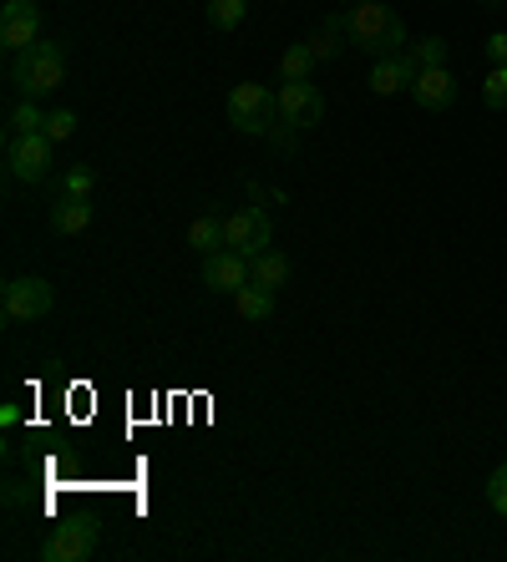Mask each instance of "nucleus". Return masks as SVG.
I'll return each mask as SVG.
<instances>
[{
  "label": "nucleus",
  "instance_id": "7ed1b4c3",
  "mask_svg": "<svg viewBox=\"0 0 507 562\" xmlns=\"http://www.w3.org/2000/svg\"><path fill=\"white\" fill-rule=\"evenodd\" d=\"M228 122H234V132H244V137H269L274 122H280V97L269 92L264 81H239V87L228 92Z\"/></svg>",
  "mask_w": 507,
  "mask_h": 562
},
{
  "label": "nucleus",
  "instance_id": "b1692460",
  "mask_svg": "<svg viewBox=\"0 0 507 562\" xmlns=\"http://www.w3.org/2000/svg\"><path fill=\"white\" fill-rule=\"evenodd\" d=\"M487 507H493L497 517L507 522V461L493 471V476H487Z\"/></svg>",
  "mask_w": 507,
  "mask_h": 562
},
{
  "label": "nucleus",
  "instance_id": "9b49d317",
  "mask_svg": "<svg viewBox=\"0 0 507 562\" xmlns=\"http://www.w3.org/2000/svg\"><path fill=\"white\" fill-rule=\"evenodd\" d=\"M203 284L214 289V294H239L249 284V259L234 249H218L203 259Z\"/></svg>",
  "mask_w": 507,
  "mask_h": 562
},
{
  "label": "nucleus",
  "instance_id": "39448f33",
  "mask_svg": "<svg viewBox=\"0 0 507 562\" xmlns=\"http://www.w3.org/2000/svg\"><path fill=\"white\" fill-rule=\"evenodd\" d=\"M56 304L52 284L36 274H21L5 284V294H0V314H5V325H31V319H46Z\"/></svg>",
  "mask_w": 507,
  "mask_h": 562
},
{
  "label": "nucleus",
  "instance_id": "4468645a",
  "mask_svg": "<svg viewBox=\"0 0 507 562\" xmlns=\"http://www.w3.org/2000/svg\"><path fill=\"white\" fill-rule=\"evenodd\" d=\"M346 46H350V36H346V15H325L320 31L309 36V52H315V61H320V66H330L335 56L346 52Z\"/></svg>",
  "mask_w": 507,
  "mask_h": 562
},
{
  "label": "nucleus",
  "instance_id": "a211bd4d",
  "mask_svg": "<svg viewBox=\"0 0 507 562\" xmlns=\"http://www.w3.org/2000/svg\"><path fill=\"white\" fill-rule=\"evenodd\" d=\"M315 52H309V41H294L290 52L280 56V81H309L315 77Z\"/></svg>",
  "mask_w": 507,
  "mask_h": 562
},
{
  "label": "nucleus",
  "instance_id": "dca6fc26",
  "mask_svg": "<svg viewBox=\"0 0 507 562\" xmlns=\"http://www.w3.org/2000/svg\"><path fill=\"white\" fill-rule=\"evenodd\" d=\"M188 249L199 254V259H209V254L224 249V218H214V213H203V218L188 223Z\"/></svg>",
  "mask_w": 507,
  "mask_h": 562
},
{
  "label": "nucleus",
  "instance_id": "f3484780",
  "mask_svg": "<svg viewBox=\"0 0 507 562\" xmlns=\"http://www.w3.org/2000/svg\"><path fill=\"white\" fill-rule=\"evenodd\" d=\"M234 310L249 319V325H264L269 314H274V289H259V284H244L234 294Z\"/></svg>",
  "mask_w": 507,
  "mask_h": 562
},
{
  "label": "nucleus",
  "instance_id": "6ab92c4d",
  "mask_svg": "<svg viewBox=\"0 0 507 562\" xmlns=\"http://www.w3.org/2000/svg\"><path fill=\"white\" fill-rule=\"evenodd\" d=\"M249 15V0H209V26L214 31H239Z\"/></svg>",
  "mask_w": 507,
  "mask_h": 562
},
{
  "label": "nucleus",
  "instance_id": "2eb2a0df",
  "mask_svg": "<svg viewBox=\"0 0 507 562\" xmlns=\"http://www.w3.org/2000/svg\"><path fill=\"white\" fill-rule=\"evenodd\" d=\"M249 284L274 289V294H280V289L290 284V259H284L280 249H264L259 259H249Z\"/></svg>",
  "mask_w": 507,
  "mask_h": 562
},
{
  "label": "nucleus",
  "instance_id": "412c9836",
  "mask_svg": "<svg viewBox=\"0 0 507 562\" xmlns=\"http://www.w3.org/2000/svg\"><path fill=\"white\" fill-rule=\"evenodd\" d=\"M482 102H487V112H507V66H493V71H487Z\"/></svg>",
  "mask_w": 507,
  "mask_h": 562
},
{
  "label": "nucleus",
  "instance_id": "f03ea898",
  "mask_svg": "<svg viewBox=\"0 0 507 562\" xmlns=\"http://www.w3.org/2000/svg\"><path fill=\"white\" fill-rule=\"evenodd\" d=\"M5 77H11V87L26 97V102H41V97H52L56 87L67 81V52H61L56 41H36V46L11 56Z\"/></svg>",
  "mask_w": 507,
  "mask_h": 562
},
{
  "label": "nucleus",
  "instance_id": "6e6552de",
  "mask_svg": "<svg viewBox=\"0 0 507 562\" xmlns=\"http://www.w3.org/2000/svg\"><path fill=\"white\" fill-rule=\"evenodd\" d=\"M41 41V5L36 0H5V11H0V46L5 52H26Z\"/></svg>",
  "mask_w": 507,
  "mask_h": 562
},
{
  "label": "nucleus",
  "instance_id": "1a4fd4ad",
  "mask_svg": "<svg viewBox=\"0 0 507 562\" xmlns=\"http://www.w3.org/2000/svg\"><path fill=\"white\" fill-rule=\"evenodd\" d=\"M97 552V522H67L41 542V562H87Z\"/></svg>",
  "mask_w": 507,
  "mask_h": 562
},
{
  "label": "nucleus",
  "instance_id": "ddd939ff",
  "mask_svg": "<svg viewBox=\"0 0 507 562\" xmlns=\"http://www.w3.org/2000/svg\"><path fill=\"white\" fill-rule=\"evenodd\" d=\"M87 223H92V198H67L61 193V203H52V234L56 238L87 234Z\"/></svg>",
  "mask_w": 507,
  "mask_h": 562
},
{
  "label": "nucleus",
  "instance_id": "4be33fe9",
  "mask_svg": "<svg viewBox=\"0 0 507 562\" xmlns=\"http://www.w3.org/2000/svg\"><path fill=\"white\" fill-rule=\"evenodd\" d=\"M412 52V61L427 71V66H447V41L441 36H427V41H416V46H406Z\"/></svg>",
  "mask_w": 507,
  "mask_h": 562
},
{
  "label": "nucleus",
  "instance_id": "423d86ee",
  "mask_svg": "<svg viewBox=\"0 0 507 562\" xmlns=\"http://www.w3.org/2000/svg\"><path fill=\"white\" fill-rule=\"evenodd\" d=\"M224 249L244 254V259H259L264 249H274V223L264 209H239L224 218Z\"/></svg>",
  "mask_w": 507,
  "mask_h": 562
},
{
  "label": "nucleus",
  "instance_id": "aec40b11",
  "mask_svg": "<svg viewBox=\"0 0 507 562\" xmlns=\"http://www.w3.org/2000/svg\"><path fill=\"white\" fill-rule=\"evenodd\" d=\"M5 132H46V112L21 97V102L11 106V117H5Z\"/></svg>",
  "mask_w": 507,
  "mask_h": 562
},
{
  "label": "nucleus",
  "instance_id": "393cba45",
  "mask_svg": "<svg viewBox=\"0 0 507 562\" xmlns=\"http://www.w3.org/2000/svg\"><path fill=\"white\" fill-rule=\"evenodd\" d=\"M71 132H77V112H52V117H46V137H52V143H67Z\"/></svg>",
  "mask_w": 507,
  "mask_h": 562
},
{
  "label": "nucleus",
  "instance_id": "f257e3e1",
  "mask_svg": "<svg viewBox=\"0 0 507 562\" xmlns=\"http://www.w3.org/2000/svg\"><path fill=\"white\" fill-rule=\"evenodd\" d=\"M346 36H350V46L361 56H371V61L406 52V21H401L391 5H381V0H361L356 11H346Z\"/></svg>",
  "mask_w": 507,
  "mask_h": 562
},
{
  "label": "nucleus",
  "instance_id": "20e7f679",
  "mask_svg": "<svg viewBox=\"0 0 507 562\" xmlns=\"http://www.w3.org/2000/svg\"><path fill=\"white\" fill-rule=\"evenodd\" d=\"M56 143L46 132H5V172L15 183H41L52 172Z\"/></svg>",
  "mask_w": 507,
  "mask_h": 562
},
{
  "label": "nucleus",
  "instance_id": "5701e85b",
  "mask_svg": "<svg viewBox=\"0 0 507 562\" xmlns=\"http://www.w3.org/2000/svg\"><path fill=\"white\" fill-rule=\"evenodd\" d=\"M61 193H67V198H92L97 193V172L81 168V162H77V168H67V178H61Z\"/></svg>",
  "mask_w": 507,
  "mask_h": 562
},
{
  "label": "nucleus",
  "instance_id": "f8f14e48",
  "mask_svg": "<svg viewBox=\"0 0 507 562\" xmlns=\"http://www.w3.org/2000/svg\"><path fill=\"white\" fill-rule=\"evenodd\" d=\"M421 66L412 61V52H396V56H381L371 66V92L375 97H396V92H412V81Z\"/></svg>",
  "mask_w": 507,
  "mask_h": 562
},
{
  "label": "nucleus",
  "instance_id": "bb28decb",
  "mask_svg": "<svg viewBox=\"0 0 507 562\" xmlns=\"http://www.w3.org/2000/svg\"><path fill=\"white\" fill-rule=\"evenodd\" d=\"M503 5H507V0H503Z\"/></svg>",
  "mask_w": 507,
  "mask_h": 562
},
{
  "label": "nucleus",
  "instance_id": "a878e982",
  "mask_svg": "<svg viewBox=\"0 0 507 562\" xmlns=\"http://www.w3.org/2000/svg\"><path fill=\"white\" fill-rule=\"evenodd\" d=\"M487 56H493V66H507V31H493V36H487Z\"/></svg>",
  "mask_w": 507,
  "mask_h": 562
},
{
  "label": "nucleus",
  "instance_id": "9d476101",
  "mask_svg": "<svg viewBox=\"0 0 507 562\" xmlns=\"http://www.w3.org/2000/svg\"><path fill=\"white\" fill-rule=\"evenodd\" d=\"M412 102L421 106V112H447V106L457 102V77L447 71V66H427V71H416Z\"/></svg>",
  "mask_w": 507,
  "mask_h": 562
},
{
  "label": "nucleus",
  "instance_id": "0eeeda50",
  "mask_svg": "<svg viewBox=\"0 0 507 562\" xmlns=\"http://www.w3.org/2000/svg\"><path fill=\"white\" fill-rule=\"evenodd\" d=\"M274 97H280V122H290L294 132L320 127L325 122V97L315 81H284Z\"/></svg>",
  "mask_w": 507,
  "mask_h": 562
}]
</instances>
